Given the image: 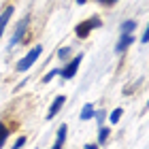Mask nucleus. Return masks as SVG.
Returning a JSON list of instances; mask_svg holds the SVG:
<instances>
[{
	"label": "nucleus",
	"mask_w": 149,
	"mask_h": 149,
	"mask_svg": "<svg viewBox=\"0 0 149 149\" xmlns=\"http://www.w3.org/2000/svg\"><path fill=\"white\" fill-rule=\"evenodd\" d=\"M100 26H102V19L94 15V17L83 19L81 24H77V28H74V34H77L79 38H87V36H90V32L96 30V28H100Z\"/></svg>",
	"instance_id": "nucleus-1"
},
{
	"label": "nucleus",
	"mask_w": 149,
	"mask_h": 149,
	"mask_svg": "<svg viewBox=\"0 0 149 149\" xmlns=\"http://www.w3.org/2000/svg\"><path fill=\"white\" fill-rule=\"evenodd\" d=\"M40 53H43V45H34V47H32V49H30L28 53H26V58L17 62L15 70H17V72H26L28 68H32V64H34L36 60H38V56H40Z\"/></svg>",
	"instance_id": "nucleus-2"
},
{
	"label": "nucleus",
	"mask_w": 149,
	"mask_h": 149,
	"mask_svg": "<svg viewBox=\"0 0 149 149\" xmlns=\"http://www.w3.org/2000/svg\"><path fill=\"white\" fill-rule=\"evenodd\" d=\"M28 24H30V15H24L22 19H19L17 28H15V32H13V36H11V45H9V47H15L17 43H22L26 30H28Z\"/></svg>",
	"instance_id": "nucleus-3"
},
{
	"label": "nucleus",
	"mask_w": 149,
	"mask_h": 149,
	"mask_svg": "<svg viewBox=\"0 0 149 149\" xmlns=\"http://www.w3.org/2000/svg\"><path fill=\"white\" fill-rule=\"evenodd\" d=\"M81 60H83V56H74L68 64L64 66L62 70H60V74H62V79H72L74 74H77V70H79V64H81Z\"/></svg>",
	"instance_id": "nucleus-4"
},
{
	"label": "nucleus",
	"mask_w": 149,
	"mask_h": 149,
	"mask_svg": "<svg viewBox=\"0 0 149 149\" xmlns=\"http://www.w3.org/2000/svg\"><path fill=\"white\" fill-rule=\"evenodd\" d=\"M64 104H66V96H56L53 102H51V107H49V111H47V119H53L60 111H62Z\"/></svg>",
	"instance_id": "nucleus-5"
},
{
	"label": "nucleus",
	"mask_w": 149,
	"mask_h": 149,
	"mask_svg": "<svg viewBox=\"0 0 149 149\" xmlns=\"http://www.w3.org/2000/svg\"><path fill=\"white\" fill-rule=\"evenodd\" d=\"M132 43H134V34H121L119 40H117V45H115V51H117V53H124Z\"/></svg>",
	"instance_id": "nucleus-6"
},
{
	"label": "nucleus",
	"mask_w": 149,
	"mask_h": 149,
	"mask_svg": "<svg viewBox=\"0 0 149 149\" xmlns=\"http://www.w3.org/2000/svg\"><path fill=\"white\" fill-rule=\"evenodd\" d=\"M66 134H68V126L62 124V126H60V130H58V134H56V143H53L51 149H62L64 147V141H66Z\"/></svg>",
	"instance_id": "nucleus-7"
},
{
	"label": "nucleus",
	"mask_w": 149,
	"mask_h": 149,
	"mask_svg": "<svg viewBox=\"0 0 149 149\" xmlns=\"http://www.w3.org/2000/svg\"><path fill=\"white\" fill-rule=\"evenodd\" d=\"M13 11H15V6H6V9L2 11V15H0V38H2V34H4V28H6V24H9Z\"/></svg>",
	"instance_id": "nucleus-8"
},
{
	"label": "nucleus",
	"mask_w": 149,
	"mask_h": 149,
	"mask_svg": "<svg viewBox=\"0 0 149 149\" xmlns=\"http://www.w3.org/2000/svg\"><path fill=\"white\" fill-rule=\"evenodd\" d=\"M134 30H136V22L134 19H128V22L121 24V34H134Z\"/></svg>",
	"instance_id": "nucleus-9"
},
{
	"label": "nucleus",
	"mask_w": 149,
	"mask_h": 149,
	"mask_svg": "<svg viewBox=\"0 0 149 149\" xmlns=\"http://www.w3.org/2000/svg\"><path fill=\"white\" fill-rule=\"evenodd\" d=\"M9 136H11V128L4 126V124H0V149L4 147V143L9 141Z\"/></svg>",
	"instance_id": "nucleus-10"
},
{
	"label": "nucleus",
	"mask_w": 149,
	"mask_h": 149,
	"mask_svg": "<svg viewBox=\"0 0 149 149\" xmlns=\"http://www.w3.org/2000/svg\"><path fill=\"white\" fill-rule=\"evenodd\" d=\"M94 111H96V109H94V104H85L83 111H81V119H83V121L94 119Z\"/></svg>",
	"instance_id": "nucleus-11"
},
{
	"label": "nucleus",
	"mask_w": 149,
	"mask_h": 149,
	"mask_svg": "<svg viewBox=\"0 0 149 149\" xmlns=\"http://www.w3.org/2000/svg\"><path fill=\"white\" fill-rule=\"evenodd\" d=\"M121 115H124V109H119V107H117V109H113V111H111L109 121H111V124H117V121L121 119Z\"/></svg>",
	"instance_id": "nucleus-12"
},
{
	"label": "nucleus",
	"mask_w": 149,
	"mask_h": 149,
	"mask_svg": "<svg viewBox=\"0 0 149 149\" xmlns=\"http://www.w3.org/2000/svg\"><path fill=\"white\" fill-rule=\"evenodd\" d=\"M109 134H111V130H109V128H100V130H98V143L102 145L104 141L109 139Z\"/></svg>",
	"instance_id": "nucleus-13"
},
{
	"label": "nucleus",
	"mask_w": 149,
	"mask_h": 149,
	"mask_svg": "<svg viewBox=\"0 0 149 149\" xmlns=\"http://www.w3.org/2000/svg\"><path fill=\"white\" fill-rule=\"evenodd\" d=\"M70 56V47H60L58 49V60H68Z\"/></svg>",
	"instance_id": "nucleus-14"
},
{
	"label": "nucleus",
	"mask_w": 149,
	"mask_h": 149,
	"mask_svg": "<svg viewBox=\"0 0 149 149\" xmlns=\"http://www.w3.org/2000/svg\"><path fill=\"white\" fill-rule=\"evenodd\" d=\"M56 74H60V70H58V68H53V70H49V72H47L45 77H43V83H49V81H51L53 77H56Z\"/></svg>",
	"instance_id": "nucleus-15"
},
{
	"label": "nucleus",
	"mask_w": 149,
	"mask_h": 149,
	"mask_svg": "<svg viewBox=\"0 0 149 149\" xmlns=\"http://www.w3.org/2000/svg\"><path fill=\"white\" fill-rule=\"evenodd\" d=\"M24 145H26V136H19L15 143H13V149H22Z\"/></svg>",
	"instance_id": "nucleus-16"
},
{
	"label": "nucleus",
	"mask_w": 149,
	"mask_h": 149,
	"mask_svg": "<svg viewBox=\"0 0 149 149\" xmlns=\"http://www.w3.org/2000/svg\"><path fill=\"white\" fill-rule=\"evenodd\" d=\"M147 40H149V30H145V32H143V36H141V43H143V45L147 43Z\"/></svg>",
	"instance_id": "nucleus-17"
},
{
	"label": "nucleus",
	"mask_w": 149,
	"mask_h": 149,
	"mask_svg": "<svg viewBox=\"0 0 149 149\" xmlns=\"http://www.w3.org/2000/svg\"><path fill=\"white\" fill-rule=\"evenodd\" d=\"M98 2H100V4H104V6H111V4L117 2V0H98Z\"/></svg>",
	"instance_id": "nucleus-18"
},
{
	"label": "nucleus",
	"mask_w": 149,
	"mask_h": 149,
	"mask_svg": "<svg viewBox=\"0 0 149 149\" xmlns=\"http://www.w3.org/2000/svg\"><path fill=\"white\" fill-rule=\"evenodd\" d=\"M85 149H98V145H85Z\"/></svg>",
	"instance_id": "nucleus-19"
},
{
	"label": "nucleus",
	"mask_w": 149,
	"mask_h": 149,
	"mask_svg": "<svg viewBox=\"0 0 149 149\" xmlns=\"http://www.w3.org/2000/svg\"><path fill=\"white\" fill-rule=\"evenodd\" d=\"M74 2H77V4H85L87 0H74Z\"/></svg>",
	"instance_id": "nucleus-20"
}]
</instances>
